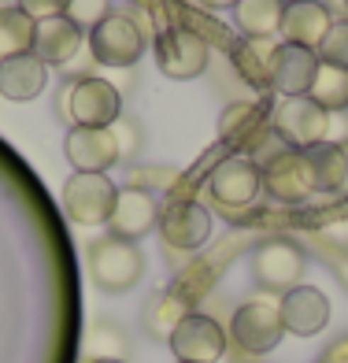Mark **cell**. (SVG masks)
Here are the masks:
<instances>
[{"label": "cell", "mask_w": 348, "mask_h": 363, "mask_svg": "<svg viewBox=\"0 0 348 363\" xmlns=\"http://www.w3.org/2000/svg\"><path fill=\"white\" fill-rule=\"evenodd\" d=\"M201 4L211 11H226V8H237V0H201Z\"/></svg>", "instance_id": "obj_30"}, {"label": "cell", "mask_w": 348, "mask_h": 363, "mask_svg": "<svg viewBox=\"0 0 348 363\" xmlns=\"http://www.w3.org/2000/svg\"><path fill=\"white\" fill-rule=\"evenodd\" d=\"M308 167L315 178V193H344V178H348V152L337 141H322L304 148Z\"/></svg>", "instance_id": "obj_20"}, {"label": "cell", "mask_w": 348, "mask_h": 363, "mask_svg": "<svg viewBox=\"0 0 348 363\" xmlns=\"http://www.w3.org/2000/svg\"><path fill=\"white\" fill-rule=\"evenodd\" d=\"M152 56H156V67L174 78V82H189L196 74H204L208 67V41L189 26H167L159 30L156 41H152Z\"/></svg>", "instance_id": "obj_3"}, {"label": "cell", "mask_w": 348, "mask_h": 363, "mask_svg": "<svg viewBox=\"0 0 348 363\" xmlns=\"http://www.w3.org/2000/svg\"><path fill=\"white\" fill-rule=\"evenodd\" d=\"M334 26L330 19V8L322 0H301V4H286V19H281V34L286 45H301V48H319L326 30Z\"/></svg>", "instance_id": "obj_17"}, {"label": "cell", "mask_w": 348, "mask_h": 363, "mask_svg": "<svg viewBox=\"0 0 348 363\" xmlns=\"http://www.w3.org/2000/svg\"><path fill=\"white\" fill-rule=\"evenodd\" d=\"M19 8L34 23H41V19H56V15L67 11V0H19Z\"/></svg>", "instance_id": "obj_28"}, {"label": "cell", "mask_w": 348, "mask_h": 363, "mask_svg": "<svg viewBox=\"0 0 348 363\" xmlns=\"http://www.w3.org/2000/svg\"><path fill=\"white\" fill-rule=\"evenodd\" d=\"M267 126V104H230L219 115V134L230 145H252Z\"/></svg>", "instance_id": "obj_22"}, {"label": "cell", "mask_w": 348, "mask_h": 363, "mask_svg": "<svg viewBox=\"0 0 348 363\" xmlns=\"http://www.w3.org/2000/svg\"><path fill=\"white\" fill-rule=\"evenodd\" d=\"M263 189V171H259V163L252 156H226L219 167L211 171L208 178V193L219 201L223 208L230 211H237V208H248L259 196Z\"/></svg>", "instance_id": "obj_10"}, {"label": "cell", "mask_w": 348, "mask_h": 363, "mask_svg": "<svg viewBox=\"0 0 348 363\" xmlns=\"http://www.w3.org/2000/svg\"><path fill=\"white\" fill-rule=\"evenodd\" d=\"M259 171H263V189L281 204H304L315 193V178H311L308 156L301 148L281 145L271 160H263Z\"/></svg>", "instance_id": "obj_7"}, {"label": "cell", "mask_w": 348, "mask_h": 363, "mask_svg": "<svg viewBox=\"0 0 348 363\" xmlns=\"http://www.w3.org/2000/svg\"><path fill=\"white\" fill-rule=\"evenodd\" d=\"M45 78H48V67L34 52L0 60V96H8V101H34L45 89Z\"/></svg>", "instance_id": "obj_19"}, {"label": "cell", "mask_w": 348, "mask_h": 363, "mask_svg": "<svg viewBox=\"0 0 348 363\" xmlns=\"http://www.w3.org/2000/svg\"><path fill=\"white\" fill-rule=\"evenodd\" d=\"M341 4H344V11H348V0H341Z\"/></svg>", "instance_id": "obj_34"}, {"label": "cell", "mask_w": 348, "mask_h": 363, "mask_svg": "<svg viewBox=\"0 0 348 363\" xmlns=\"http://www.w3.org/2000/svg\"><path fill=\"white\" fill-rule=\"evenodd\" d=\"M230 337H234V345L245 349L248 356L274 352L278 341L286 337L278 304H271V301H248V304H241L234 311V323H230Z\"/></svg>", "instance_id": "obj_8"}, {"label": "cell", "mask_w": 348, "mask_h": 363, "mask_svg": "<svg viewBox=\"0 0 348 363\" xmlns=\"http://www.w3.org/2000/svg\"><path fill=\"white\" fill-rule=\"evenodd\" d=\"M67 111H71L74 126L111 130L123 115V96L104 78H78L67 93Z\"/></svg>", "instance_id": "obj_6"}, {"label": "cell", "mask_w": 348, "mask_h": 363, "mask_svg": "<svg viewBox=\"0 0 348 363\" xmlns=\"http://www.w3.org/2000/svg\"><path fill=\"white\" fill-rule=\"evenodd\" d=\"M115 182L108 174H82L74 171L63 182V208L78 226H108L115 208Z\"/></svg>", "instance_id": "obj_5"}, {"label": "cell", "mask_w": 348, "mask_h": 363, "mask_svg": "<svg viewBox=\"0 0 348 363\" xmlns=\"http://www.w3.org/2000/svg\"><path fill=\"white\" fill-rule=\"evenodd\" d=\"M34 26L23 8H0V60L34 52Z\"/></svg>", "instance_id": "obj_24"}, {"label": "cell", "mask_w": 348, "mask_h": 363, "mask_svg": "<svg viewBox=\"0 0 348 363\" xmlns=\"http://www.w3.org/2000/svg\"><path fill=\"white\" fill-rule=\"evenodd\" d=\"M86 363H126V359H86Z\"/></svg>", "instance_id": "obj_31"}, {"label": "cell", "mask_w": 348, "mask_h": 363, "mask_svg": "<svg viewBox=\"0 0 348 363\" xmlns=\"http://www.w3.org/2000/svg\"><path fill=\"white\" fill-rule=\"evenodd\" d=\"M167 345L174 349L178 363H215V359H223V352H226V330L211 315L189 311V315L171 330Z\"/></svg>", "instance_id": "obj_11"}, {"label": "cell", "mask_w": 348, "mask_h": 363, "mask_svg": "<svg viewBox=\"0 0 348 363\" xmlns=\"http://www.w3.org/2000/svg\"><path fill=\"white\" fill-rule=\"evenodd\" d=\"M89 52L104 67H134L145 56V30L137 26L134 15L111 11L89 30Z\"/></svg>", "instance_id": "obj_2"}, {"label": "cell", "mask_w": 348, "mask_h": 363, "mask_svg": "<svg viewBox=\"0 0 348 363\" xmlns=\"http://www.w3.org/2000/svg\"><path fill=\"white\" fill-rule=\"evenodd\" d=\"M326 363H348V337H344V341L337 345V349H334V352H330V356H326Z\"/></svg>", "instance_id": "obj_29"}, {"label": "cell", "mask_w": 348, "mask_h": 363, "mask_svg": "<svg viewBox=\"0 0 348 363\" xmlns=\"http://www.w3.org/2000/svg\"><path fill=\"white\" fill-rule=\"evenodd\" d=\"M308 267V256L301 245H293L286 238H274V241H263L256 256H252V271H256V282L271 293H289L301 286Z\"/></svg>", "instance_id": "obj_9"}, {"label": "cell", "mask_w": 348, "mask_h": 363, "mask_svg": "<svg viewBox=\"0 0 348 363\" xmlns=\"http://www.w3.org/2000/svg\"><path fill=\"white\" fill-rule=\"evenodd\" d=\"M82 48V26H74L67 15H56V19H41L34 26V56L45 67H60L67 63Z\"/></svg>", "instance_id": "obj_18"}, {"label": "cell", "mask_w": 348, "mask_h": 363, "mask_svg": "<svg viewBox=\"0 0 348 363\" xmlns=\"http://www.w3.org/2000/svg\"><path fill=\"white\" fill-rule=\"evenodd\" d=\"M315 71H319V56L301 45H278L271 60V89L278 96H308Z\"/></svg>", "instance_id": "obj_16"}, {"label": "cell", "mask_w": 348, "mask_h": 363, "mask_svg": "<svg viewBox=\"0 0 348 363\" xmlns=\"http://www.w3.org/2000/svg\"><path fill=\"white\" fill-rule=\"evenodd\" d=\"M159 201L148 189L141 186H126L115 193V208H111V219H108V230L111 238H123V241H137L145 238L148 230L159 226Z\"/></svg>", "instance_id": "obj_13"}, {"label": "cell", "mask_w": 348, "mask_h": 363, "mask_svg": "<svg viewBox=\"0 0 348 363\" xmlns=\"http://www.w3.org/2000/svg\"><path fill=\"white\" fill-rule=\"evenodd\" d=\"M286 4H301V0H286Z\"/></svg>", "instance_id": "obj_33"}, {"label": "cell", "mask_w": 348, "mask_h": 363, "mask_svg": "<svg viewBox=\"0 0 348 363\" xmlns=\"http://www.w3.org/2000/svg\"><path fill=\"white\" fill-rule=\"evenodd\" d=\"M159 238L167 249L193 252L211 238V211L196 201H171L159 211Z\"/></svg>", "instance_id": "obj_12"}, {"label": "cell", "mask_w": 348, "mask_h": 363, "mask_svg": "<svg viewBox=\"0 0 348 363\" xmlns=\"http://www.w3.org/2000/svg\"><path fill=\"white\" fill-rule=\"evenodd\" d=\"M89 274L104 293H130L145 274V256L134 241L108 234L89 245Z\"/></svg>", "instance_id": "obj_1"}, {"label": "cell", "mask_w": 348, "mask_h": 363, "mask_svg": "<svg viewBox=\"0 0 348 363\" xmlns=\"http://www.w3.org/2000/svg\"><path fill=\"white\" fill-rule=\"evenodd\" d=\"M281 19H286V0H237L234 23L248 41H271Z\"/></svg>", "instance_id": "obj_21"}, {"label": "cell", "mask_w": 348, "mask_h": 363, "mask_svg": "<svg viewBox=\"0 0 348 363\" xmlns=\"http://www.w3.org/2000/svg\"><path fill=\"white\" fill-rule=\"evenodd\" d=\"M271 126L274 134L286 141L289 148H311V145H322L330 134V115L311 104L308 96H281L271 111Z\"/></svg>", "instance_id": "obj_4"}, {"label": "cell", "mask_w": 348, "mask_h": 363, "mask_svg": "<svg viewBox=\"0 0 348 363\" xmlns=\"http://www.w3.org/2000/svg\"><path fill=\"white\" fill-rule=\"evenodd\" d=\"M315 56H319V63L348 71V19H341V23H334L326 30V38H322L319 48H315Z\"/></svg>", "instance_id": "obj_26"}, {"label": "cell", "mask_w": 348, "mask_h": 363, "mask_svg": "<svg viewBox=\"0 0 348 363\" xmlns=\"http://www.w3.org/2000/svg\"><path fill=\"white\" fill-rule=\"evenodd\" d=\"M308 101L319 104L326 115L330 111H344L348 108V71L344 67H330V63H319L315 82L308 89Z\"/></svg>", "instance_id": "obj_25"}, {"label": "cell", "mask_w": 348, "mask_h": 363, "mask_svg": "<svg viewBox=\"0 0 348 363\" xmlns=\"http://www.w3.org/2000/svg\"><path fill=\"white\" fill-rule=\"evenodd\" d=\"M344 152H348V145H344ZM344 193H348V178H344Z\"/></svg>", "instance_id": "obj_32"}, {"label": "cell", "mask_w": 348, "mask_h": 363, "mask_svg": "<svg viewBox=\"0 0 348 363\" xmlns=\"http://www.w3.org/2000/svg\"><path fill=\"white\" fill-rule=\"evenodd\" d=\"M67 19L82 30H93L101 19H108L111 15V0H67Z\"/></svg>", "instance_id": "obj_27"}, {"label": "cell", "mask_w": 348, "mask_h": 363, "mask_svg": "<svg viewBox=\"0 0 348 363\" xmlns=\"http://www.w3.org/2000/svg\"><path fill=\"white\" fill-rule=\"evenodd\" d=\"M63 152H67L71 167L82 174H108L115 163L123 160L119 152V138H115V126L111 130H86V126H74L67 141H63Z\"/></svg>", "instance_id": "obj_14"}, {"label": "cell", "mask_w": 348, "mask_h": 363, "mask_svg": "<svg viewBox=\"0 0 348 363\" xmlns=\"http://www.w3.org/2000/svg\"><path fill=\"white\" fill-rule=\"evenodd\" d=\"M274 48L271 41H237L234 52H230V60H234L237 74L248 82V86L256 89H271V60H274Z\"/></svg>", "instance_id": "obj_23"}, {"label": "cell", "mask_w": 348, "mask_h": 363, "mask_svg": "<svg viewBox=\"0 0 348 363\" xmlns=\"http://www.w3.org/2000/svg\"><path fill=\"white\" fill-rule=\"evenodd\" d=\"M278 315H281L286 334L315 337V334H319V330L330 323V301L322 296V289H315V286H296V289H289V293H281Z\"/></svg>", "instance_id": "obj_15"}]
</instances>
